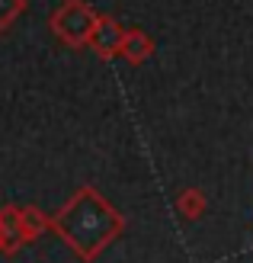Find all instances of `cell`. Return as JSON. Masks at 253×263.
Masks as SVG:
<instances>
[{
    "mask_svg": "<svg viewBox=\"0 0 253 263\" xmlns=\"http://www.w3.org/2000/svg\"><path fill=\"white\" fill-rule=\"evenodd\" d=\"M122 225H125L122 215L93 186H81L68 199V205L51 218V228L74 247V254L81 260H96L119 238Z\"/></svg>",
    "mask_w": 253,
    "mask_h": 263,
    "instance_id": "obj_1",
    "label": "cell"
},
{
    "mask_svg": "<svg viewBox=\"0 0 253 263\" xmlns=\"http://www.w3.org/2000/svg\"><path fill=\"white\" fill-rule=\"evenodd\" d=\"M93 26H96V13H93L84 0H64V4L51 13V32L58 39H64L68 45L90 42Z\"/></svg>",
    "mask_w": 253,
    "mask_h": 263,
    "instance_id": "obj_2",
    "label": "cell"
},
{
    "mask_svg": "<svg viewBox=\"0 0 253 263\" xmlns=\"http://www.w3.org/2000/svg\"><path fill=\"white\" fill-rule=\"evenodd\" d=\"M122 39H125V29L112 16H96V26H93V32H90V45L100 58L119 55V51H122Z\"/></svg>",
    "mask_w": 253,
    "mask_h": 263,
    "instance_id": "obj_3",
    "label": "cell"
},
{
    "mask_svg": "<svg viewBox=\"0 0 253 263\" xmlns=\"http://www.w3.org/2000/svg\"><path fill=\"white\" fill-rule=\"evenodd\" d=\"M29 241V234L23 228V215L16 205L0 209V251L4 254H16L20 247Z\"/></svg>",
    "mask_w": 253,
    "mask_h": 263,
    "instance_id": "obj_4",
    "label": "cell"
},
{
    "mask_svg": "<svg viewBox=\"0 0 253 263\" xmlns=\"http://www.w3.org/2000/svg\"><path fill=\"white\" fill-rule=\"evenodd\" d=\"M151 51H154V39H151L148 32H141V29H125L122 51H119V55H125L131 64H141L144 58H151Z\"/></svg>",
    "mask_w": 253,
    "mask_h": 263,
    "instance_id": "obj_5",
    "label": "cell"
},
{
    "mask_svg": "<svg viewBox=\"0 0 253 263\" xmlns=\"http://www.w3.org/2000/svg\"><path fill=\"white\" fill-rule=\"evenodd\" d=\"M177 209H180V215H183V218L196 221V218H202V215H205L208 199H205V193H202V190L189 186V190H183V193L177 196Z\"/></svg>",
    "mask_w": 253,
    "mask_h": 263,
    "instance_id": "obj_6",
    "label": "cell"
},
{
    "mask_svg": "<svg viewBox=\"0 0 253 263\" xmlns=\"http://www.w3.org/2000/svg\"><path fill=\"white\" fill-rule=\"evenodd\" d=\"M20 215H23V228H26V234H29V241L38 238V234H45L51 228V218L42 212V209H35V205L20 209Z\"/></svg>",
    "mask_w": 253,
    "mask_h": 263,
    "instance_id": "obj_7",
    "label": "cell"
},
{
    "mask_svg": "<svg viewBox=\"0 0 253 263\" xmlns=\"http://www.w3.org/2000/svg\"><path fill=\"white\" fill-rule=\"evenodd\" d=\"M26 10V0H0V32Z\"/></svg>",
    "mask_w": 253,
    "mask_h": 263,
    "instance_id": "obj_8",
    "label": "cell"
}]
</instances>
